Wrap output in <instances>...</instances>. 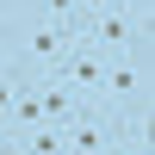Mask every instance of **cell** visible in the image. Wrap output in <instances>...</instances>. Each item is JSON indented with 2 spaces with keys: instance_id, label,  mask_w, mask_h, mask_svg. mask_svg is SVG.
Returning a JSON list of instances; mask_svg holds the SVG:
<instances>
[{
  "instance_id": "cell-1",
  "label": "cell",
  "mask_w": 155,
  "mask_h": 155,
  "mask_svg": "<svg viewBox=\"0 0 155 155\" xmlns=\"http://www.w3.org/2000/svg\"><path fill=\"white\" fill-rule=\"evenodd\" d=\"M56 130H62V143H68V155H106V149H118V137H112L118 124H112L106 106H74Z\"/></svg>"
},
{
  "instance_id": "cell-2",
  "label": "cell",
  "mask_w": 155,
  "mask_h": 155,
  "mask_svg": "<svg viewBox=\"0 0 155 155\" xmlns=\"http://www.w3.org/2000/svg\"><path fill=\"white\" fill-rule=\"evenodd\" d=\"M50 74H56V81L68 87V93H87V87H99V81H106V56H99L93 44H74L68 56H62L56 68H50Z\"/></svg>"
},
{
  "instance_id": "cell-3",
  "label": "cell",
  "mask_w": 155,
  "mask_h": 155,
  "mask_svg": "<svg viewBox=\"0 0 155 155\" xmlns=\"http://www.w3.org/2000/svg\"><path fill=\"white\" fill-rule=\"evenodd\" d=\"M124 44H137V25L130 19H99L93 25V50H124Z\"/></svg>"
},
{
  "instance_id": "cell-4",
  "label": "cell",
  "mask_w": 155,
  "mask_h": 155,
  "mask_svg": "<svg viewBox=\"0 0 155 155\" xmlns=\"http://www.w3.org/2000/svg\"><path fill=\"white\" fill-rule=\"evenodd\" d=\"M99 87H106V99H130V93H143V74L118 62V68H106V81H99Z\"/></svg>"
},
{
  "instance_id": "cell-5",
  "label": "cell",
  "mask_w": 155,
  "mask_h": 155,
  "mask_svg": "<svg viewBox=\"0 0 155 155\" xmlns=\"http://www.w3.org/2000/svg\"><path fill=\"white\" fill-rule=\"evenodd\" d=\"M12 99H19V74L0 68V130H12Z\"/></svg>"
},
{
  "instance_id": "cell-6",
  "label": "cell",
  "mask_w": 155,
  "mask_h": 155,
  "mask_svg": "<svg viewBox=\"0 0 155 155\" xmlns=\"http://www.w3.org/2000/svg\"><path fill=\"white\" fill-rule=\"evenodd\" d=\"M81 6H112V0H81Z\"/></svg>"
},
{
  "instance_id": "cell-7",
  "label": "cell",
  "mask_w": 155,
  "mask_h": 155,
  "mask_svg": "<svg viewBox=\"0 0 155 155\" xmlns=\"http://www.w3.org/2000/svg\"><path fill=\"white\" fill-rule=\"evenodd\" d=\"M0 31H6V19H0Z\"/></svg>"
},
{
  "instance_id": "cell-8",
  "label": "cell",
  "mask_w": 155,
  "mask_h": 155,
  "mask_svg": "<svg viewBox=\"0 0 155 155\" xmlns=\"http://www.w3.org/2000/svg\"><path fill=\"white\" fill-rule=\"evenodd\" d=\"M137 155H143V149H137Z\"/></svg>"
}]
</instances>
